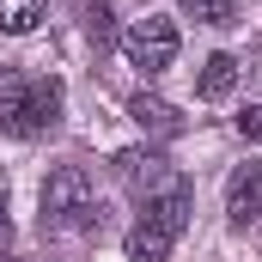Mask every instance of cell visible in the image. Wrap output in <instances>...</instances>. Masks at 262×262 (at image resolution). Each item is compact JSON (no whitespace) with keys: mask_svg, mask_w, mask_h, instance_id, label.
<instances>
[{"mask_svg":"<svg viewBox=\"0 0 262 262\" xmlns=\"http://www.w3.org/2000/svg\"><path fill=\"white\" fill-rule=\"evenodd\" d=\"M55 122H61V79L0 67V134L37 140V134L55 128Z\"/></svg>","mask_w":262,"mask_h":262,"instance_id":"obj_1","label":"cell"},{"mask_svg":"<svg viewBox=\"0 0 262 262\" xmlns=\"http://www.w3.org/2000/svg\"><path fill=\"white\" fill-rule=\"evenodd\" d=\"M238 73H244L238 55H226V49H220V55H207V61H201V98H207V104L232 98V92H238Z\"/></svg>","mask_w":262,"mask_h":262,"instance_id":"obj_8","label":"cell"},{"mask_svg":"<svg viewBox=\"0 0 262 262\" xmlns=\"http://www.w3.org/2000/svg\"><path fill=\"white\" fill-rule=\"evenodd\" d=\"M116 177H122L134 195L146 201V195H159L177 171H171V159H165L159 146H128V152H116Z\"/></svg>","mask_w":262,"mask_h":262,"instance_id":"obj_4","label":"cell"},{"mask_svg":"<svg viewBox=\"0 0 262 262\" xmlns=\"http://www.w3.org/2000/svg\"><path fill=\"white\" fill-rule=\"evenodd\" d=\"M79 6V25H85V37L104 49V43H116V12H110V0H73Z\"/></svg>","mask_w":262,"mask_h":262,"instance_id":"obj_11","label":"cell"},{"mask_svg":"<svg viewBox=\"0 0 262 262\" xmlns=\"http://www.w3.org/2000/svg\"><path fill=\"white\" fill-rule=\"evenodd\" d=\"M226 220H232V226L262 220V165L256 159H244V165L226 177Z\"/></svg>","mask_w":262,"mask_h":262,"instance_id":"obj_5","label":"cell"},{"mask_svg":"<svg viewBox=\"0 0 262 262\" xmlns=\"http://www.w3.org/2000/svg\"><path fill=\"white\" fill-rule=\"evenodd\" d=\"M189 12H195L201 25H232V12H238V0H183Z\"/></svg>","mask_w":262,"mask_h":262,"instance_id":"obj_12","label":"cell"},{"mask_svg":"<svg viewBox=\"0 0 262 262\" xmlns=\"http://www.w3.org/2000/svg\"><path fill=\"white\" fill-rule=\"evenodd\" d=\"M140 220H152V226H165L171 238H183V226H189V183H183V177H171L159 195L140 201Z\"/></svg>","mask_w":262,"mask_h":262,"instance_id":"obj_6","label":"cell"},{"mask_svg":"<svg viewBox=\"0 0 262 262\" xmlns=\"http://www.w3.org/2000/svg\"><path fill=\"white\" fill-rule=\"evenodd\" d=\"M43 12H49L43 0H0V31L6 37H31L43 25Z\"/></svg>","mask_w":262,"mask_h":262,"instance_id":"obj_10","label":"cell"},{"mask_svg":"<svg viewBox=\"0 0 262 262\" xmlns=\"http://www.w3.org/2000/svg\"><path fill=\"white\" fill-rule=\"evenodd\" d=\"M128 116H134L146 134H165V140H171V134H183L177 104H165V98H152V92H134V98H128Z\"/></svg>","mask_w":262,"mask_h":262,"instance_id":"obj_7","label":"cell"},{"mask_svg":"<svg viewBox=\"0 0 262 262\" xmlns=\"http://www.w3.org/2000/svg\"><path fill=\"white\" fill-rule=\"evenodd\" d=\"M98 220H104V207H98V189H92V171L85 165L49 171V183H43V232H92Z\"/></svg>","mask_w":262,"mask_h":262,"instance_id":"obj_2","label":"cell"},{"mask_svg":"<svg viewBox=\"0 0 262 262\" xmlns=\"http://www.w3.org/2000/svg\"><path fill=\"white\" fill-rule=\"evenodd\" d=\"M171 244H177V238H171L165 226L140 220V226L128 232V262H171Z\"/></svg>","mask_w":262,"mask_h":262,"instance_id":"obj_9","label":"cell"},{"mask_svg":"<svg viewBox=\"0 0 262 262\" xmlns=\"http://www.w3.org/2000/svg\"><path fill=\"white\" fill-rule=\"evenodd\" d=\"M238 134H244V140H262V104H250V110L238 116Z\"/></svg>","mask_w":262,"mask_h":262,"instance_id":"obj_13","label":"cell"},{"mask_svg":"<svg viewBox=\"0 0 262 262\" xmlns=\"http://www.w3.org/2000/svg\"><path fill=\"white\" fill-rule=\"evenodd\" d=\"M177 18H165V12H146V18H134L128 31H122V55H128V67H140V73H165V67L177 61Z\"/></svg>","mask_w":262,"mask_h":262,"instance_id":"obj_3","label":"cell"}]
</instances>
